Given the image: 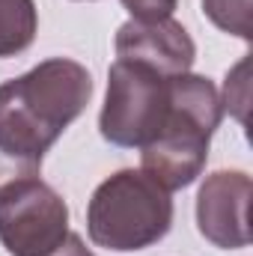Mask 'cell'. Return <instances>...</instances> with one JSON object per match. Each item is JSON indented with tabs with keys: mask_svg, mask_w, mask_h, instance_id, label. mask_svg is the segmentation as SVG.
Listing matches in <instances>:
<instances>
[{
	"mask_svg": "<svg viewBox=\"0 0 253 256\" xmlns=\"http://www.w3.org/2000/svg\"><path fill=\"white\" fill-rule=\"evenodd\" d=\"M173 226V200L143 170H120L90 200L86 232L96 248L131 254L152 248Z\"/></svg>",
	"mask_w": 253,
	"mask_h": 256,
	"instance_id": "3957f363",
	"label": "cell"
},
{
	"mask_svg": "<svg viewBox=\"0 0 253 256\" xmlns=\"http://www.w3.org/2000/svg\"><path fill=\"white\" fill-rule=\"evenodd\" d=\"M90 96V72L66 57H51L0 84V146L42 164L45 152L84 114Z\"/></svg>",
	"mask_w": 253,
	"mask_h": 256,
	"instance_id": "6da1fadb",
	"label": "cell"
},
{
	"mask_svg": "<svg viewBox=\"0 0 253 256\" xmlns=\"http://www.w3.org/2000/svg\"><path fill=\"white\" fill-rule=\"evenodd\" d=\"M179 0H122L128 9L131 21H161V18H173Z\"/></svg>",
	"mask_w": 253,
	"mask_h": 256,
	"instance_id": "8fae6325",
	"label": "cell"
},
{
	"mask_svg": "<svg viewBox=\"0 0 253 256\" xmlns=\"http://www.w3.org/2000/svg\"><path fill=\"white\" fill-rule=\"evenodd\" d=\"M170 116V78L131 60H116L108 72V96L98 131L108 143L143 149L161 134Z\"/></svg>",
	"mask_w": 253,
	"mask_h": 256,
	"instance_id": "277c9868",
	"label": "cell"
},
{
	"mask_svg": "<svg viewBox=\"0 0 253 256\" xmlns=\"http://www.w3.org/2000/svg\"><path fill=\"white\" fill-rule=\"evenodd\" d=\"M48 256H96V254L84 244V238H80L78 232H68V236H66L63 242H60Z\"/></svg>",
	"mask_w": 253,
	"mask_h": 256,
	"instance_id": "7c38bea8",
	"label": "cell"
},
{
	"mask_svg": "<svg viewBox=\"0 0 253 256\" xmlns=\"http://www.w3.org/2000/svg\"><path fill=\"white\" fill-rule=\"evenodd\" d=\"M250 176L242 170H218L206 176L196 194V230L220 250H242L250 244L248 206Z\"/></svg>",
	"mask_w": 253,
	"mask_h": 256,
	"instance_id": "8992f818",
	"label": "cell"
},
{
	"mask_svg": "<svg viewBox=\"0 0 253 256\" xmlns=\"http://www.w3.org/2000/svg\"><path fill=\"white\" fill-rule=\"evenodd\" d=\"M39 15L33 0H0V60L24 54L36 39Z\"/></svg>",
	"mask_w": 253,
	"mask_h": 256,
	"instance_id": "ba28073f",
	"label": "cell"
},
{
	"mask_svg": "<svg viewBox=\"0 0 253 256\" xmlns=\"http://www.w3.org/2000/svg\"><path fill=\"white\" fill-rule=\"evenodd\" d=\"M68 236V206L39 176L0 196V244L9 256H48Z\"/></svg>",
	"mask_w": 253,
	"mask_h": 256,
	"instance_id": "5b68a950",
	"label": "cell"
},
{
	"mask_svg": "<svg viewBox=\"0 0 253 256\" xmlns=\"http://www.w3.org/2000/svg\"><path fill=\"white\" fill-rule=\"evenodd\" d=\"M39 170H42L39 161H27V158H21V155H15V152L0 146V196L9 191L12 185L39 176Z\"/></svg>",
	"mask_w": 253,
	"mask_h": 256,
	"instance_id": "30bf717a",
	"label": "cell"
},
{
	"mask_svg": "<svg viewBox=\"0 0 253 256\" xmlns=\"http://www.w3.org/2000/svg\"><path fill=\"white\" fill-rule=\"evenodd\" d=\"M206 18L238 39H250L253 24H250V0H202Z\"/></svg>",
	"mask_w": 253,
	"mask_h": 256,
	"instance_id": "9c48e42d",
	"label": "cell"
},
{
	"mask_svg": "<svg viewBox=\"0 0 253 256\" xmlns=\"http://www.w3.org/2000/svg\"><path fill=\"white\" fill-rule=\"evenodd\" d=\"M224 120L218 86L202 74L170 78V116L140 152V170L164 191H182L202 173L212 134Z\"/></svg>",
	"mask_w": 253,
	"mask_h": 256,
	"instance_id": "7a4b0ae2",
	"label": "cell"
},
{
	"mask_svg": "<svg viewBox=\"0 0 253 256\" xmlns=\"http://www.w3.org/2000/svg\"><path fill=\"white\" fill-rule=\"evenodd\" d=\"M116 60L140 63L164 78L188 74L196 60V45L188 30L173 21H126L116 30Z\"/></svg>",
	"mask_w": 253,
	"mask_h": 256,
	"instance_id": "52a82bcc",
	"label": "cell"
}]
</instances>
